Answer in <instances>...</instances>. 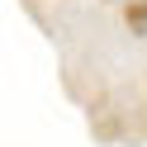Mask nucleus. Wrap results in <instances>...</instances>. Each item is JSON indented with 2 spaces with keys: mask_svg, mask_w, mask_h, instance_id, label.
Returning <instances> with one entry per match:
<instances>
[{
  "mask_svg": "<svg viewBox=\"0 0 147 147\" xmlns=\"http://www.w3.org/2000/svg\"><path fill=\"white\" fill-rule=\"evenodd\" d=\"M123 24L133 33H147V0H128L123 5Z\"/></svg>",
  "mask_w": 147,
  "mask_h": 147,
  "instance_id": "obj_1",
  "label": "nucleus"
}]
</instances>
